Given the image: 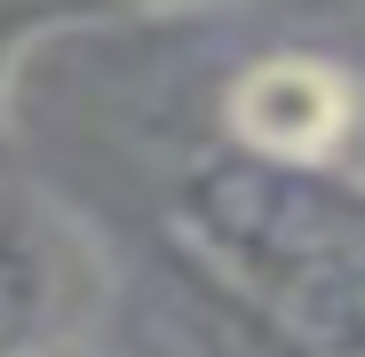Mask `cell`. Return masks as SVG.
<instances>
[{
  "label": "cell",
  "instance_id": "obj_1",
  "mask_svg": "<svg viewBox=\"0 0 365 357\" xmlns=\"http://www.w3.org/2000/svg\"><path fill=\"white\" fill-rule=\"evenodd\" d=\"M175 238L302 357H365V191L215 151L175 183Z\"/></svg>",
  "mask_w": 365,
  "mask_h": 357
},
{
  "label": "cell",
  "instance_id": "obj_4",
  "mask_svg": "<svg viewBox=\"0 0 365 357\" xmlns=\"http://www.w3.org/2000/svg\"><path fill=\"white\" fill-rule=\"evenodd\" d=\"M128 16H151V24H167V16H199V9H222V0H119Z\"/></svg>",
  "mask_w": 365,
  "mask_h": 357
},
{
  "label": "cell",
  "instance_id": "obj_5",
  "mask_svg": "<svg viewBox=\"0 0 365 357\" xmlns=\"http://www.w3.org/2000/svg\"><path fill=\"white\" fill-rule=\"evenodd\" d=\"M16 40H24L16 9H0V88H9V64H16Z\"/></svg>",
  "mask_w": 365,
  "mask_h": 357
},
{
  "label": "cell",
  "instance_id": "obj_3",
  "mask_svg": "<svg viewBox=\"0 0 365 357\" xmlns=\"http://www.w3.org/2000/svg\"><path fill=\"white\" fill-rule=\"evenodd\" d=\"M222 135L230 151L270 159V167H334L341 143L357 135V88L341 64H326L310 48L255 56L222 88Z\"/></svg>",
  "mask_w": 365,
  "mask_h": 357
},
{
  "label": "cell",
  "instance_id": "obj_6",
  "mask_svg": "<svg viewBox=\"0 0 365 357\" xmlns=\"http://www.w3.org/2000/svg\"><path fill=\"white\" fill-rule=\"evenodd\" d=\"M40 357H96L88 341H64V349H40Z\"/></svg>",
  "mask_w": 365,
  "mask_h": 357
},
{
  "label": "cell",
  "instance_id": "obj_2",
  "mask_svg": "<svg viewBox=\"0 0 365 357\" xmlns=\"http://www.w3.org/2000/svg\"><path fill=\"white\" fill-rule=\"evenodd\" d=\"M103 302V254L48 191H0V357H40L88 333Z\"/></svg>",
  "mask_w": 365,
  "mask_h": 357
}]
</instances>
